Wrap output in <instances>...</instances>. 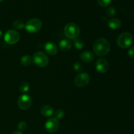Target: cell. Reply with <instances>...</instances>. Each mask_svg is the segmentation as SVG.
Wrapping results in <instances>:
<instances>
[{"label":"cell","mask_w":134,"mask_h":134,"mask_svg":"<svg viewBox=\"0 0 134 134\" xmlns=\"http://www.w3.org/2000/svg\"><path fill=\"white\" fill-rule=\"evenodd\" d=\"M93 50L97 56H105L110 51V44L105 38H99L94 41L93 44Z\"/></svg>","instance_id":"cell-1"},{"label":"cell","mask_w":134,"mask_h":134,"mask_svg":"<svg viewBox=\"0 0 134 134\" xmlns=\"http://www.w3.org/2000/svg\"><path fill=\"white\" fill-rule=\"evenodd\" d=\"M64 34L68 38L75 39L80 34V28L76 24L70 22L65 25L64 27Z\"/></svg>","instance_id":"cell-2"},{"label":"cell","mask_w":134,"mask_h":134,"mask_svg":"<svg viewBox=\"0 0 134 134\" xmlns=\"http://www.w3.org/2000/svg\"><path fill=\"white\" fill-rule=\"evenodd\" d=\"M133 36L128 32L122 33L118 37L116 43L122 48H127L132 45L133 43Z\"/></svg>","instance_id":"cell-3"},{"label":"cell","mask_w":134,"mask_h":134,"mask_svg":"<svg viewBox=\"0 0 134 134\" xmlns=\"http://www.w3.org/2000/svg\"><path fill=\"white\" fill-rule=\"evenodd\" d=\"M24 27L28 33L35 34L41 29L42 22L38 18H33L27 21Z\"/></svg>","instance_id":"cell-4"},{"label":"cell","mask_w":134,"mask_h":134,"mask_svg":"<svg viewBox=\"0 0 134 134\" xmlns=\"http://www.w3.org/2000/svg\"><path fill=\"white\" fill-rule=\"evenodd\" d=\"M48 58L43 52H35L33 56V62L39 68H44L47 66L48 64Z\"/></svg>","instance_id":"cell-5"},{"label":"cell","mask_w":134,"mask_h":134,"mask_svg":"<svg viewBox=\"0 0 134 134\" xmlns=\"http://www.w3.org/2000/svg\"><path fill=\"white\" fill-rule=\"evenodd\" d=\"M20 37V34L18 31L13 30H8L4 35V40L9 44H14L18 43Z\"/></svg>","instance_id":"cell-6"},{"label":"cell","mask_w":134,"mask_h":134,"mask_svg":"<svg viewBox=\"0 0 134 134\" xmlns=\"http://www.w3.org/2000/svg\"><path fill=\"white\" fill-rule=\"evenodd\" d=\"M32 103L31 96L27 94H23L18 98V105L20 109L22 110H26L29 109Z\"/></svg>","instance_id":"cell-7"},{"label":"cell","mask_w":134,"mask_h":134,"mask_svg":"<svg viewBox=\"0 0 134 134\" xmlns=\"http://www.w3.org/2000/svg\"><path fill=\"white\" fill-rule=\"evenodd\" d=\"M90 77L88 74L85 72L81 73L76 76L75 79V84L78 87H85L88 84Z\"/></svg>","instance_id":"cell-8"},{"label":"cell","mask_w":134,"mask_h":134,"mask_svg":"<svg viewBox=\"0 0 134 134\" xmlns=\"http://www.w3.org/2000/svg\"><path fill=\"white\" fill-rule=\"evenodd\" d=\"M59 126H60V123H59L58 120L55 117H53L47 120L44 127L47 132H50V133H53L58 130Z\"/></svg>","instance_id":"cell-9"},{"label":"cell","mask_w":134,"mask_h":134,"mask_svg":"<svg viewBox=\"0 0 134 134\" xmlns=\"http://www.w3.org/2000/svg\"><path fill=\"white\" fill-rule=\"evenodd\" d=\"M96 68L100 73H105L109 70V64L105 59H98L96 62Z\"/></svg>","instance_id":"cell-10"},{"label":"cell","mask_w":134,"mask_h":134,"mask_svg":"<svg viewBox=\"0 0 134 134\" xmlns=\"http://www.w3.org/2000/svg\"><path fill=\"white\" fill-rule=\"evenodd\" d=\"M44 51L51 56H54L58 52V48L56 44L51 41H48L44 44Z\"/></svg>","instance_id":"cell-11"},{"label":"cell","mask_w":134,"mask_h":134,"mask_svg":"<svg viewBox=\"0 0 134 134\" xmlns=\"http://www.w3.org/2000/svg\"><path fill=\"white\" fill-rule=\"evenodd\" d=\"M80 58L85 63H90L94 60V55L91 51H85L81 54Z\"/></svg>","instance_id":"cell-12"},{"label":"cell","mask_w":134,"mask_h":134,"mask_svg":"<svg viewBox=\"0 0 134 134\" xmlns=\"http://www.w3.org/2000/svg\"><path fill=\"white\" fill-rule=\"evenodd\" d=\"M40 112L43 116H46V117H50L52 115H53L54 109L51 106L48 105H44L41 107Z\"/></svg>","instance_id":"cell-13"},{"label":"cell","mask_w":134,"mask_h":134,"mask_svg":"<svg viewBox=\"0 0 134 134\" xmlns=\"http://www.w3.org/2000/svg\"><path fill=\"white\" fill-rule=\"evenodd\" d=\"M72 43L68 39H62L59 43V48L61 51H64V52H66V51H69L71 48Z\"/></svg>","instance_id":"cell-14"},{"label":"cell","mask_w":134,"mask_h":134,"mask_svg":"<svg viewBox=\"0 0 134 134\" xmlns=\"http://www.w3.org/2000/svg\"><path fill=\"white\" fill-rule=\"evenodd\" d=\"M107 25L112 30H117L120 27L122 22L119 18H112L108 21Z\"/></svg>","instance_id":"cell-15"},{"label":"cell","mask_w":134,"mask_h":134,"mask_svg":"<svg viewBox=\"0 0 134 134\" xmlns=\"http://www.w3.org/2000/svg\"><path fill=\"white\" fill-rule=\"evenodd\" d=\"M20 62L21 64L24 66H29L32 63V59H31V58L29 55H25V56H22L20 60Z\"/></svg>","instance_id":"cell-16"},{"label":"cell","mask_w":134,"mask_h":134,"mask_svg":"<svg viewBox=\"0 0 134 134\" xmlns=\"http://www.w3.org/2000/svg\"><path fill=\"white\" fill-rule=\"evenodd\" d=\"M73 44H74V47H75V48L78 50L82 49L85 47V43L83 42V41L81 39H79V38L74 39Z\"/></svg>","instance_id":"cell-17"},{"label":"cell","mask_w":134,"mask_h":134,"mask_svg":"<svg viewBox=\"0 0 134 134\" xmlns=\"http://www.w3.org/2000/svg\"><path fill=\"white\" fill-rule=\"evenodd\" d=\"M20 91L22 93H26L30 90V84L27 82H23L19 86Z\"/></svg>","instance_id":"cell-18"},{"label":"cell","mask_w":134,"mask_h":134,"mask_svg":"<svg viewBox=\"0 0 134 134\" xmlns=\"http://www.w3.org/2000/svg\"><path fill=\"white\" fill-rule=\"evenodd\" d=\"M13 27L14 29L17 30H20L23 29L25 27V24H24V22L22 20H16L14 21L13 22Z\"/></svg>","instance_id":"cell-19"},{"label":"cell","mask_w":134,"mask_h":134,"mask_svg":"<svg viewBox=\"0 0 134 134\" xmlns=\"http://www.w3.org/2000/svg\"><path fill=\"white\" fill-rule=\"evenodd\" d=\"M73 69H74V70L76 72L80 73L82 70V69H83V65L79 62H76L74 64V65H73Z\"/></svg>","instance_id":"cell-20"},{"label":"cell","mask_w":134,"mask_h":134,"mask_svg":"<svg viewBox=\"0 0 134 134\" xmlns=\"http://www.w3.org/2000/svg\"><path fill=\"white\" fill-rule=\"evenodd\" d=\"M64 115H65V113H64V111L63 109H59L55 113V118L56 119H62L64 116Z\"/></svg>","instance_id":"cell-21"},{"label":"cell","mask_w":134,"mask_h":134,"mask_svg":"<svg viewBox=\"0 0 134 134\" xmlns=\"http://www.w3.org/2000/svg\"><path fill=\"white\" fill-rule=\"evenodd\" d=\"M98 3L102 7H107L111 4V0H98Z\"/></svg>","instance_id":"cell-22"},{"label":"cell","mask_w":134,"mask_h":134,"mask_svg":"<svg viewBox=\"0 0 134 134\" xmlns=\"http://www.w3.org/2000/svg\"><path fill=\"white\" fill-rule=\"evenodd\" d=\"M116 14V9L114 7L110 6L107 9V14L109 16H113Z\"/></svg>","instance_id":"cell-23"},{"label":"cell","mask_w":134,"mask_h":134,"mask_svg":"<svg viewBox=\"0 0 134 134\" xmlns=\"http://www.w3.org/2000/svg\"><path fill=\"white\" fill-rule=\"evenodd\" d=\"M26 127H27V124L24 121H21L20 122H19L18 125V130H19V131H21V132L25 130L26 129Z\"/></svg>","instance_id":"cell-24"},{"label":"cell","mask_w":134,"mask_h":134,"mask_svg":"<svg viewBox=\"0 0 134 134\" xmlns=\"http://www.w3.org/2000/svg\"><path fill=\"white\" fill-rule=\"evenodd\" d=\"M128 56L131 58L134 59V47H131L129 50H128Z\"/></svg>","instance_id":"cell-25"},{"label":"cell","mask_w":134,"mask_h":134,"mask_svg":"<svg viewBox=\"0 0 134 134\" xmlns=\"http://www.w3.org/2000/svg\"><path fill=\"white\" fill-rule=\"evenodd\" d=\"M12 134H23V133H22V132H21V131H16V132H13V133Z\"/></svg>","instance_id":"cell-26"},{"label":"cell","mask_w":134,"mask_h":134,"mask_svg":"<svg viewBox=\"0 0 134 134\" xmlns=\"http://www.w3.org/2000/svg\"><path fill=\"white\" fill-rule=\"evenodd\" d=\"M2 37H3V32L1 31V30H0V39H1V38H2Z\"/></svg>","instance_id":"cell-27"},{"label":"cell","mask_w":134,"mask_h":134,"mask_svg":"<svg viewBox=\"0 0 134 134\" xmlns=\"http://www.w3.org/2000/svg\"><path fill=\"white\" fill-rule=\"evenodd\" d=\"M3 1V0H0V3H1V2H2Z\"/></svg>","instance_id":"cell-28"},{"label":"cell","mask_w":134,"mask_h":134,"mask_svg":"<svg viewBox=\"0 0 134 134\" xmlns=\"http://www.w3.org/2000/svg\"><path fill=\"white\" fill-rule=\"evenodd\" d=\"M132 134H134V132H133V133H132Z\"/></svg>","instance_id":"cell-29"}]
</instances>
